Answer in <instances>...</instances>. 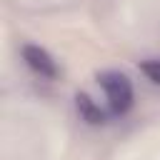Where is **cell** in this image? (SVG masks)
Here are the masks:
<instances>
[{"label":"cell","mask_w":160,"mask_h":160,"mask_svg":"<svg viewBox=\"0 0 160 160\" xmlns=\"http://www.w3.org/2000/svg\"><path fill=\"white\" fill-rule=\"evenodd\" d=\"M98 82L108 95V105H110L112 115H122V112L130 110V105H132V85L122 72H112V70L100 72Z\"/></svg>","instance_id":"cell-1"},{"label":"cell","mask_w":160,"mask_h":160,"mask_svg":"<svg viewBox=\"0 0 160 160\" xmlns=\"http://www.w3.org/2000/svg\"><path fill=\"white\" fill-rule=\"evenodd\" d=\"M22 58H25V62H28L38 75H42V78H55V75H58V68H55L52 58H50L45 50L35 48V45H25V48H22Z\"/></svg>","instance_id":"cell-2"},{"label":"cell","mask_w":160,"mask_h":160,"mask_svg":"<svg viewBox=\"0 0 160 160\" xmlns=\"http://www.w3.org/2000/svg\"><path fill=\"white\" fill-rule=\"evenodd\" d=\"M75 100H78V110H80V115H82L88 122H105V112H102L88 95H78Z\"/></svg>","instance_id":"cell-3"},{"label":"cell","mask_w":160,"mask_h":160,"mask_svg":"<svg viewBox=\"0 0 160 160\" xmlns=\"http://www.w3.org/2000/svg\"><path fill=\"white\" fill-rule=\"evenodd\" d=\"M142 72L150 78V80H155V82H160V60H152V62H145L142 65Z\"/></svg>","instance_id":"cell-4"}]
</instances>
